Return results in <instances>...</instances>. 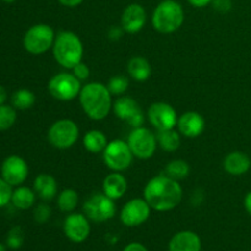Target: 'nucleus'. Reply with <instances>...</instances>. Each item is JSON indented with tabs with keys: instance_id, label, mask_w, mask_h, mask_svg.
Instances as JSON below:
<instances>
[{
	"instance_id": "nucleus-1",
	"label": "nucleus",
	"mask_w": 251,
	"mask_h": 251,
	"mask_svg": "<svg viewBox=\"0 0 251 251\" xmlns=\"http://www.w3.org/2000/svg\"><path fill=\"white\" fill-rule=\"evenodd\" d=\"M144 199L152 210L167 212L174 210L181 202L183 189L176 179L168 176H157L150 179L145 186Z\"/></svg>"
},
{
	"instance_id": "nucleus-2",
	"label": "nucleus",
	"mask_w": 251,
	"mask_h": 251,
	"mask_svg": "<svg viewBox=\"0 0 251 251\" xmlns=\"http://www.w3.org/2000/svg\"><path fill=\"white\" fill-rule=\"evenodd\" d=\"M80 104L85 114L92 120H103L113 109L112 93L102 82H90L81 88Z\"/></svg>"
},
{
	"instance_id": "nucleus-3",
	"label": "nucleus",
	"mask_w": 251,
	"mask_h": 251,
	"mask_svg": "<svg viewBox=\"0 0 251 251\" xmlns=\"http://www.w3.org/2000/svg\"><path fill=\"white\" fill-rule=\"evenodd\" d=\"M53 55L59 65L73 69L82 61L83 44L80 37L71 31L59 32L53 44Z\"/></svg>"
},
{
	"instance_id": "nucleus-4",
	"label": "nucleus",
	"mask_w": 251,
	"mask_h": 251,
	"mask_svg": "<svg viewBox=\"0 0 251 251\" xmlns=\"http://www.w3.org/2000/svg\"><path fill=\"white\" fill-rule=\"evenodd\" d=\"M185 14L180 2L176 0H162L152 12V26L157 32L171 34L183 25Z\"/></svg>"
},
{
	"instance_id": "nucleus-5",
	"label": "nucleus",
	"mask_w": 251,
	"mask_h": 251,
	"mask_svg": "<svg viewBox=\"0 0 251 251\" xmlns=\"http://www.w3.org/2000/svg\"><path fill=\"white\" fill-rule=\"evenodd\" d=\"M55 41L54 29L47 24L29 27L24 36V47L32 55H41L53 48Z\"/></svg>"
},
{
	"instance_id": "nucleus-6",
	"label": "nucleus",
	"mask_w": 251,
	"mask_h": 251,
	"mask_svg": "<svg viewBox=\"0 0 251 251\" xmlns=\"http://www.w3.org/2000/svg\"><path fill=\"white\" fill-rule=\"evenodd\" d=\"M80 129L71 119H60L50 125L48 130V141L58 150H68L77 142Z\"/></svg>"
},
{
	"instance_id": "nucleus-7",
	"label": "nucleus",
	"mask_w": 251,
	"mask_h": 251,
	"mask_svg": "<svg viewBox=\"0 0 251 251\" xmlns=\"http://www.w3.org/2000/svg\"><path fill=\"white\" fill-rule=\"evenodd\" d=\"M83 213L90 221L103 223L112 220L117 213V206L113 199L104 193H95L83 203Z\"/></svg>"
},
{
	"instance_id": "nucleus-8",
	"label": "nucleus",
	"mask_w": 251,
	"mask_h": 251,
	"mask_svg": "<svg viewBox=\"0 0 251 251\" xmlns=\"http://www.w3.org/2000/svg\"><path fill=\"white\" fill-rule=\"evenodd\" d=\"M103 153V161L105 166L113 172H123L129 168L134 159L131 150L127 141L124 140H113L108 142Z\"/></svg>"
},
{
	"instance_id": "nucleus-9",
	"label": "nucleus",
	"mask_w": 251,
	"mask_h": 251,
	"mask_svg": "<svg viewBox=\"0 0 251 251\" xmlns=\"http://www.w3.org/2000/svg\"><path fill=\"white\" fill-rule=\"evenodd\" d=\"M81 81L74 74L60 73L54 75L48 82L50 96L61 102H69L78 97L81 92Z\"/></svg>"
},
{
	"instance_id": "nucleus-10",
	"label": "nucleus",
	"mask_w": 251,
	"mask_h": 251,
	"mask_svg": "<svg viewBox=\"0 0 251 251\" xmlns=\"http://www.w3.org/2000/svg\"><path fill=\"white\" fill-rule=\"evenodd\" d=\"M127 144H129L134 157L139 159H150L151 157H153L157 146H158L156 135L151 130L144 126L135 127L130 132L129 137H127Z\"/></svg>"
},
{
	"instance_id": "nucleus-11",
	"label": "nucleus",
	"mask_w": 251,
	"mask_h": 251,
	"mask_svg": "<svg viewBox=\"0 0 251 251\" xmlns=\"http://www.w3.org/2000/svg\"><path fill=\"white\" fill-rule=\"evenodd\" d=\"M113 112L123 122H126L130 126L140 127L145 123V113L139 103L126 96H120L113 103Z\"/></svg>"
},
{
	"instance_id": "nucleus-12",
	"label": "nucleus",
	"mask_w": 251,
	"mask_h": 251,
	"mask_svg": "<svg viewBox=\"0 0 251 251\" xmlns=\"http://www.w3.org/2000/svg\"><path fill=\"white\" fill-rule=\"evenodd\" d=\"M147 118L152 126L159 131V130L174 129L179 117L176 110L169 103L156 102L150 105L147 110Z\"/></svg>"
},
{
	"instance_id": "nucleus-13",
	"label": "nucleus",
	"mask_w": 251,
	"mask_h": 251,
	"mask_svg": "<svg viewBox=\"0 0 251 251\" xmlns=\"http://www.w3.org/2000/svg\"><path fill=\"white\" fill-rule=\"evenodd\" d=\"M151 210V206L145 199H132L123 206L120 211V221L126 227H137L149 220Z\"/></svg>"
},
{
	"instance_id": "nucleus-14",
	"label": "nucleus",
	"mask_w": 251,
	"mask_h": 251,
	"mask_svg": "<svg viewBox=\"0 0 251 251\" xmlns=\"http://www.w3.org/2000/svg\"><path fill=\"white\" fill-rule=\"evenodd\" d=\"M63 230L65 237L73 243H83L91 233L90 220L85 216V213L71 212L64 220Z\"/></svg>"
},
{
	"instance_id": "nucleus-15",
	"label": "nucleus",
	"mask_w": 251,
	"mask_h": 251,
	"mask_svg": "<svg viewBox=\"0 0 251 251\" xmlns=\"http://www.w3.org/2000/svg\"><path fill=\"white\" fill-rule=\"evenodd\" d=\"M28 164L22 157L12 154L1 164V176L11 186H20L28 176Z\"/></svg>"
},
{
	"instance_id": "nucleus-16",
	"label": "nucleus",
	"mask_w": 251,
	"mask_h": 251,
	"mask_svg": "<svg viewBox=\"0 0 251 251\" xmlns=\"http://www.w3.org/2000/svg\"><path fill=\"white\" fill-rule=\"evenodd\" d=\"M146 20L147 14L145 7L141 4L132 2V4L127 5L123 11L120 24L126 33L135 34L144 28L146 25Z\"/></svg>"
},
{
	"instance_id": "nucleus-17",
	"label": "nucleus",
	"mask_w": 251,
	"mask_h": 251,
	"mask_svg": "<svg viewBox=\"0 0 251 251\" xmlns=\"http://www.w3.org/2000/svg\"><path fill=\"white\" fill-rule=\"evenodd\" d=\"M205 125L206 123L202 115L194 110L183 113L178 118V123H176L180 135L189 139H195L200 136L205 130Z\"/></svg>"
},
{
	"instance_id": "nucleus-18",
	"label": "nucleus",
	"mask_w": 251,
	"mask_h": 251,
	"mask_svg": "<svg viewBox=\"0 0 251 251\" xmlns=\"http://www.w3.org/2000/svg\"><path fill=\"white\" fill-rule=\"evenodd\" d=\"M201 248L202 243L200 237L193 230L176 233L168 244V251H201Z\"/></svg>"
},
{
	"instance_id": "nucleus-19",
	"label": "nucleus",
	"mask_w": 251,
	"mask_h": 251,
	"mask_svg": "<svg viewBox=\"0 0 251 251\" xmlns=\"http://www.w3.org/2000/svg\"><path fill=\"white\" fill-rule=\"evenodd\" d=\"M251 167V159L242 151H233L223 159V168L228 174L234 176L248 173Z\"/></svg>"
},
{
	"instance_id": "nucleus-20",
	"label": "nucleus",
	"mask_w": 251,
	"mask_h": 251,
	"mask_svg": "<svg viewBox=\"0 0 251 251\" xmlns=\"http://www.w3.org/2000/svg\"><path fill=\"white\" fill-rule=\"evenodd\" d=\"M103 193L113 200H119L127 190V180L120 172H113L108 174L102 184Z\"/></svg>"
},
{
	"instance_id": "nucleus-21",
	"label": "nucleus",
	"mask_w": 251,
	"mask_h": 251,
	"mask_svg": "<svg viewBox=\"0 0 251 251\" xmlns=\"http://www.w3.org/2000/svg\"><path fill=\"white\" fill-rule=\"evenodd\" d=\"M33 190L44 201L53 200L58 193V183L50 174L42 173L33 181Z\"/></svg>"
},
{
	"instance_id": "nucleus-22",
	"label": "nucleus",
	"mask_w": 251,
	"mask_h": 251,
	"mask_svg": "<svg viewBox=\"0 0 251 251\" xmlns=\"http://www.w3.org/2000/svg\"><path fill=\"white\" fill-rule=\"evenodd\" d=\"M127 74L132 80L137 81V82H144L150 78L152 74L151 65H150L149 60L145 59L144 56H132L129 61H127Z\"/></svg>"
},
{
	"instance_id": "nucleus-23",
	"label": "nucleus",
	"mask_w": 251,
	"mask_h": 251,
	"mask_svg": "<svg viewBox=\"0 0 251 251\" xmlns=\"http://www.w3.org/2000/svg\"><path fill=\"white\" fill-rule=\"evenodd\" d=\"M36 191L27 186H17L12 190L11 203L19 210H28L36 202Z\"/></svg>"
},
{
	"instance_id": "nucleus-24",
	"label": "nucleus",
	"mask_w": 251,
	"mask_h": 251,
	"mask_svg": "<svg viewBox=\"0 0 251 251\" xmlns=\"http://www.w3.org/2000/svg\"><path fill=\"white\" fill-rule=\"evenodd\" d=\"M83 147L91 153H100L108 145L107 136L100 130H90L83 135Z\"/></svg>"
},
{
	"instance_id": "nucleus-25",
	"label": "nucleus",
	"mask_w": 251,
	"mask_h": 251,
	"mask_svg": "<svg viewBox=\"0 0 251 251\" xmlns=\"http://www.w3.org/2000/svg\"><path fill=\"white\" fill-rule=\"evenodd\" d=\"M156 139L158 146L166 152L176 151L181 144L180 132L176 131L174 129L159 130V131H157Z\"/></svg>"
},
{
	"instance_id": "nucleus-26",
	"label": "nucleus",
	"mask_w": 251,
	"mask_h": 251,
	"mask_svg": "<svg viewBox=\"0 0 251 251\" xmlns=\"http://www.w3.org/2000/svg\"><path fill=\"white\" fill-rule=\"evenodd\" d=\"M36 103V96L32 91L27 90V88H21L14 92L11 96V104L15 109L26 110L32 108Z\"/></svg>"
},
{
	"instance_id": "nucleus-27",
	"label": "nucleus",
	"mask_w": 251,
	"mask_h": 251,
	"mask_svg": "<svg viewBox=\"0 0 251 251\" xmlns=\"http://www.w3.org/2000/svg\"><path fill=\"white\" fill-rule=\"evenodd\" d=\"M78 203V194L74 189H64L58 195V207L61 212L71 213Z\"/></svg>"
},
{
	"instance_id": "nucleus-28",
	"label": "nucleus",
	"mask_w": 251,
	"mask_h": 251,
	"mask_svg": "<svg viewBox=\"0 0 251 251\" xmlns=\"http://www.w3.org/2000/svg\"><path fill=\"white\" fill-rule=\"evenodd\" d=\"M189 173H190V166L188 162L183 161V159H173L166 167V176H171L176 180L185 179Z\"/></svg>"
},
{
	"instance_id": "nucleus-29",
	"label": "nucleus",
	"mask_w": 251,
	"mask_h": 251,
	"mask_svg": "<svg viewBox=\"0 0 251 251\" xmlns=\"http://www.w3.org/2000/svg\"><path fill=\"white\" fill-rule=\"evenodd\" d=\"M16 110L12 105H0V131H5L12 127L16 122Z\"/></svg>"
},
{
	"instance_id": "nucleus-30",
	"label": "nucleus",
	"mask_w": 251,
	"mask_h": 251,
	"mask_svg": "<svg viewBox=\"0 0 251 251\" xmlns=\"http://www.w3.org/2000/svg\"><path fill=\"white\" fill-rule=\"evenodd\" d=\"M112 96H123L129 88V80L123 75L113 76L107 85Z\"/></svg>"
},
{
	"instance_id": "nucleus-31",
	"label": "nucleus",
	"mask_w": 251,
	"mask_h": 251,
	"mask_svg": "<svg viewBox=\"0 0 251 251\" xmlns=\"http://www.w3.org/2000/svg\"><path fill=\"white\" fill-rule=\"evenodd\" d=\"M24 240H25V234H24V230H22L21 227L16 226V227L11 228L9 230L6 235V247L9 249L12 250H17L22 247L24 244Z\"/></svg>"
},
{
	"instance_id": "nucleus-32",
	"label": "nucleus",
	"mask_w": 251,
	"mask_h": 251,
	"mask_svg": "<svg viewBox=\"0 0 251 251\" xmlns=\"http://www.w3.org/2000/svg\"><path fill=\"white\" fill-rule=\"evenodd\" d=\"M51 216V208L49 207L47 203H39L38 206H36L33 211V218L37 223L39 225H43L49 221Z\"/></svg>"
},
{
	"instance_id": "nucleus-33",
	"label": "nucleus",
	"mask_w": 251,
	"mask_h": 251,
	"mask_svg": "<svg viewBox=\"0 0 251 251\" xmlns=\"http://www.w3.org/2000/svg\"><path fill=\"white\" fill-rule=\"evenodd\" d=\"M12 186L4 180L2 176H0V208L6 206L7 203L11 202L12 196Z\"/></svg>"
},
{
	"instance_id": "nucleus-34",
	"label": "nucleus",
	"mask_w": 251,
	"mask_h": 251,
	"mask_svg": "<svg viewBox=\"0 0 251 251\" xmlns=\"http://www.w3.org/2000/svg\"><path fill=\"white\" fill-rule=\"evenodd\" d=\"M71 70H73L74 76L77 77L80 81H85L90 77V68L85 63H82V61L78 63L76 66H74Z\"/></svg>"
},
{
	"instance_id": "nucleus-35",
	"label": "nucleus",
	"mask_w": 251,
	"mask_h": 251,
	"mask_svg": "<svg viewBox=\"0 0 251 251\" xmlns=\"http://www.w3.org/2000/svg\"><path fill=\"white\" fill-rule=\"evenodd\" d=\"M211 5L220 14H227V12H229L233 9L232 0H212Z\"/></svg>"
},
{
	"instance_id": "nucleus-36",
	"label": "nucleus",
	"mask_w": 251,
	"mask_h": 251,
	"mask_svg": "<svg viewBox=\"0 0 251 251\" xmlns=\"http://www.w3.org/2000/svg\"><path fill=\"white\" fill-rule=\"evenodd\" d=\"M124 32L125 31L123 29V27L113 26L110 27L109 31H108V38H109L110 41H119L123 37V34H124Z\"/></svg>"
},
{
	"instance_id": "nucleus-37",
	"label": "nucleus",
	"mask_w": 251,
	"mask_h": 251,
	"mask_svg": "<svg viewBox=\"0 0 251 251\" xmlns=\"http://www.w3.org/2000/svg\"><path fill=\"white\" fill-rule=\"evenodd\" d=\"M123 251H149L147 248L145 247L144 244L141 243H137V242H132L130 244H127L126 247L123 249Z\"/></svg>"
},
{
	"instance_id": "nucleus-38",
	"label": "nucleus",
	"mask_w": 251,
	"mask_h": 251,
	"mask_svg": "<svg viewBox=\"0 0 251 251\" xmlns=\"http://www.w3.org/2000/svg\"><path fill=\"white\" fill-rule=\"evenodd\" d=\"M211 1L212 0H188V2L191 6L199 7V9L207 6V5H211Z\"/></svg>"
},
{
	"instance_id": "nucleus-39",
	"label": "nucleus",
	"mask_w": 251,
	"mask_h": 251,
	"mask_svg": "<svg viewBox=\"0 0 251 251\" xmlns=\"http://www.w3.org/2000/svg\"><path fill=\"white\" fill-rule=\"evenodd\" d=\"M61 5L66 7H76L83 2V0H58Z\"/></svg>"
},
{
	"instance_id": "nucleus-40",
	"label": "nucleus",
	"mask_w": 251,
	"mask_h": 251,
	"mask_svg": "<svg viewBox=\"0 0 251 251\" xmlns=\"http://www.w3.org/2000/svg\"><path fill=\"white\" fill-rule=\"evenodd\" d=\"M244 207H245V210H247V212L251 216V191H249V193L245 195Z\"/></svg>"
},
{
	"instance_id": "nucleus-41",
	"label": "nucleus",
	"mask_w": 251,
	"mask_h": 251,
	"mask_svg": "<svg viewBox=\"0 0 251 251\" xmlns=\"http://www.w3.org/2000/svg\"><path fill=\"white\" fill-rule=\"evenodd\" d=\"M6 100H7V92H6V90H5V88L2 87L1 85H0V105L5 104V102H6Z\"/></svg>"
},
{
	"instance_id": "nucleus-42",
	"label": "nucleus",
	"mask_w": 251,
	"mask_h": 251,
	"mask_svg": "<svg viewBox=\"0 0 251 251\" xmlns=\"http://www.w3.org/2000/svg\"><path fill=\"white\" fill-rule=\"evenodd\" d=\"M6 244H2V243H0V251H6Z\"/></svg>"
},
{
	"instance_id": "nucleus-43",
	"label": "nucleus",
	"mask_w": 251,
	"mask_h": 251,
	"mask_svg": "<svg viewBox=\"0 0 251 251\" xmlns=\"http://www.w3.org/2000/svg\"><path fill=\"white\" fill-rule=\"evenodd\" d=\"M2 1H4V2H14V1H16V0H2Z\"/></svg>"
}]
</instances>
